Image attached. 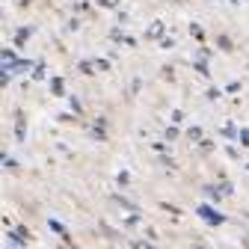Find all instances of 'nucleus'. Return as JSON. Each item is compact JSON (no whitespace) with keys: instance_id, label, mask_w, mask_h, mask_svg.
Wrapping results in <instances>:
<instances>
[]
</instances>
